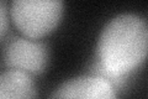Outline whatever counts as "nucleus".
<instances>
[{
  "label": "nucleus",
  "mask_w": 148,
  "mask_h": 99,
  "mask_svg": "<svg viewBox=\"0 0 148 99\" xmlns=\"http://www.w3.org/2000/svg\"><path fill=\"white\" fill-rule=\"evenodd\" d=\"M64 12L63 0H12L11 20L29 39H42L57 29Z\"/></svg>",
  "instance_id": "nucleus-2"
},
{
  "label": "nucleus",
  "mask_w": 148,
  "mask_h": 99,
  "mask_svg": "<svg viewBox=\"0 0 148 99\" xmlns=\"http://www.w3.org/2000/svg\"><path fill=\"white\" fill-rule=\"evenodd\" d=\"M9 29V10L5 0H0V41L5 37Z\"/></svg>",
  "instance_id": "nucleus-6"
},
{
  "label": "nucleus",
  "mask_w": 148,
  "mask_h": 99,
  "mask_svg": "<svg viewBox=\"0 0 148 99\" xmlns=\"http://www.w3.org/2000/svg\"><path fill=\"white\" fill-rule=\"evenodd\" d=\"M52 98H79V99H114V88L100 76H83L73 78L59 86L51 96Z\"/></svg>",
  "instance_id": "nucleus-4"
},
{
  "label": "nucleus",
  "mask_w": 148,
  "mask_h": 99,
  "mask_svg": "<svg viewBox=\"0 0 148 99\" xmlns=\"http://www.w3.org/2000/svg\"><path fill=\"white\" fill-rule=\"evenodd\" d=\"M37 89L31 74L17 69L0 73V99L36 98Z\"/></svg>",
  "instance_id": "nucleus-5"
},
{
  "label": "nucleus",
  "mask_w": 148,
  "mask_h": 99,
  "mask_svg": "<svg viewBox=\"0 0 148 99\" xmlns=\"http://www.w3.org/2000/svg\"><path fill=\"white\" fill-rule=\"evenodd\" d=\"M4 63L9 69H17L31 76L42 74L49 62V48L42 41L15 37L4 48Z\"/></svg>",
  "instance_id": "nucleus-3"
},
{
  "label": "nucleus",
  "mask_w": 148,
  "mask_h": 99,
  "mask_svg": "<svg viewBox=\"0 0 148 99\" xmlns=\"http://www.w3.org/2000/svg\"><path fill=\"white\" fill-rule=\"evenodd\" d=\"M148 50L146 20L135 14L114 17L103 29L98 42V62L91 73L103 77L115 89L122 88L127 77L145 62Z\"/></svg>",
  "instance_id": "nucleus-1"
}]
</instances>
